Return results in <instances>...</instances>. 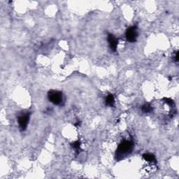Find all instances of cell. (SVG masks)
Segmentation results:
<instances>
[{"label": "cell", "mask_w": 179, "mask_h": 179, "mask_svg": "<svg viewBox=\"0 0 179 179\" xmlns=\"http://www.w3.org/2000/svg\"><path fill=\"white\" fill-rule=\"evenodd\" d=\"M133 147L134 143L132 141H122V142L120 143L118 147L117 148L115 157H116L118 159H120L121 157L122 158V157L126 156L127 155H128L129 153L132 152V150L133 149Z\"/></svg>", "instance_id": "6da1fadb"}, {"label": "cell", "mask_w": 179, "mask_h": 179, "mask_svg": "<svg viewBox=\"0 0 179 179\" xmlns=\"http://www.w3.org/2000/svg\"><path fill=\"white\" fill-rule=\"evenodd\" d=\"M48 100L55 105H60L63 101V95L60 91L51 90L48 93Z\"/></svg>", "instance_id": "7a4b0ae2"}, {"label": "cell", "mask_w": 179, "mask_h": 179, "mask_svg": "<svg viewBox=\"0 0 179 179\" xmlns=\"http://www.w3.org/2000/svg\"><path fill=\"white\" fill-rule=\"evenodd\" d=\"M137 37V27L136 26H132V27L128 28V30H127L125 32V37L127 41L130 42V43H133V42L136 41Z\"/></svg>", "instance_id": "3957f363"}, {"label": "cell", "mask_w": 179, "mask_h": 179, "mask_svg": "<svg viewBox=\"0 0 179 179\" xmlns=\"http://www.w3.org/2000/svg\"><path fill=\"white\" fill-rule=\"evenodd\" d=\"M30 116V114L27 113V114H23L18 117V125H19V128L21 131H24L27 128L28 122H29Z\"/></svg>", "instance_id": "277c9868"}, {"label": "cell", "mask_w": 179, "mask_h": 179, "mask_svg": "<svg viewBox=\"0 0 179 179\" xmlns=\"http://www.w3.org/2000/svg\"><path fill=\"white\" fill-rule=\"evenodd\" d=\"M108 41H109L111 49L114 52L116 51L118 44V41L117 38H115L113 34H109V35H108Z\"/></svg>", "instance_id": "5b68a950"}, {"label": "cell", "mask_w": 179, "mask_h": 179, "mask_svg": "<svg viewBox=\"0 0 179 179\" xmlns=\"http://www.w3.org/2000/svg\"><path fill=\"white\" fill-rule=\"evenodd\" d=\"M105 102H106V104L107 106H109V107H114L115 105V98H114V96L112 95V94H109L107 97H106V99H105Z\"/></svg>", "instance_id": "8992f818"}, {"label": "cell", "mask_w": 179, "mask_h": 179, "mask_svg": "<svg viewBox=\"0 0 179 179\" xmlns=\"http://www.w3.org/2000/svg\"><path fill=\"white\" fill-rule=\"evenodd\" d=\"M143 158L146 161L148 162H151V163H154L156 162V159L153 154L151 153H146L143 155Z\"/></svg>", "instance_id": "52a82bcc"}, {"label": "cell", "mask_w": 179, "mask_h": 179, "mask_svg": "<svg viewBox=\"0 0 179 179\" xmlns=\"http://www.w3.org/2000/svg\"><path fill=\"white\" fill-rule=\"evenodd\" d=\"M141 110H142V111L143 113H146L147 114V113H150L152 111L153 108L150 104L146 103L142 106V107H141Z\"/></svg>", "instance_id": "ba28073f"}, {"label": "cell", "mask_w": 179, "mask_h": 179, "mask_svg": "<svg viewBox=\"0 0 179 179\" xmlns=\"http://www.w3.org/2000/svg\"><path fill=\"white\" fill-rule=\"evenodd\" d=\"M72 147L76 150V152H79V150H80V149H81V142H80L79 141H74V142L72 144Z\"/></svg>", "instance_id": "9c48e42d"}, {"label": "cell", "mask_w": 179, "mask_h": 179, "mask_svg": "<svg viewBox=\"0 0 179 179\" xmlns=\"http://www.w3.org/2000/svg\"><path fill=\"white\" fill-rule=\"evenodd\" d=\"M173 58H174V61H175V62H178V51H176V53L174 54Z\"/></svg>", "instance_id": "30bf717a"}]
</instances>
